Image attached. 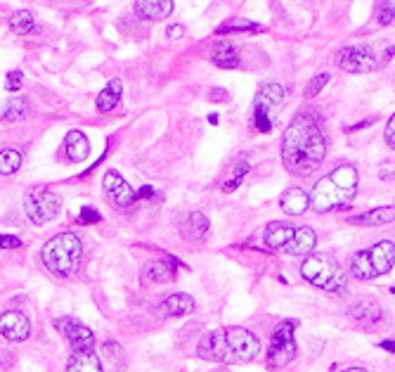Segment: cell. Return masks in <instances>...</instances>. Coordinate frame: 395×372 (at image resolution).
<instances>
[{
    "label": "cell",
    "mask_w": 395,
    "mask_h": 372,
    "mask_svg": "<svg viewBox=\"0 0 395 372\" xmlns=\"http://www.w3.org/2000/svg\"><path fill=\"white\" fill-rule=\"evenodd\" d=\"M327 147L322 119L310 109H301L282 135V164L291 176H308L322 167Z\"/></svg>",
    "instance_id": "cell-1"
},
{
    "label": "cell",
    "mask_w": 395,
    "mask_h": 372,
    "mask_svg": "<svg viewBox=\"0 0 395 372\" xmlns=\"http://www.w3.org/2000/svg\"><path fill=\"white\" fill-rule=\"evenodd\" d=\"M261 354V339L248 327L227 325L206 332L197 344V356L209 363H248Z\"/></svg>",
    "instance_id": "cell-2"
},
{
    "label": "cell",
    "mask_w": 395,
    "mask_h": 372,
    "mask_svg": "<svg viewBox=\"0 0 395 372\" xmlns=\"http://www.w3.org/2000/svg\"><path fill=\"white\" fill-rule=\"evenodd\" d=\"M360 176L353 164H338L324 174L310 190V209L317 213H331L345 209L357 195Z\"/></svg>",
    "instance_id": "cell-3"
},
{
    "label": "cell",
    "mask_w": 395,
    "mask_h": 372,
    "mask_svg": "<svg viewBox=\"0 0 395 372\" xmlns=\"http://www.w3.org/2000/svg\"><path fill=\"white\" fill-rule=\"evenodd\" d=\"M263 242L268 249L289 254V257H308L317 244V232L310 225H291L282 220H273L265 225Z\"/></svg>",
    "instance_id": "cell-4"
},
{
    "label": "cell",
    "mask_w": 395,
    "mask_h": 372,
    "mask_svg": "<svg viewBox=\"0 0 395 372\" xmlns=\"http://www.w3.org/2000/svg\"><path fill=\"white\" fill-rule=\"evenodd\" d=\"M83 259V242L76 232H59L50 237L40 249V261L52 275L69 278L79 271Z\"/></svg>",
    "instance_id": "cell-5"
},
{
    "label": "cell",
    "mask_w": 395,
    "mask_h": 372,
    "mask_svg": "<svg viewBox=\"0 0 395 372\" xmlns=\"http://www.w3.org/2000/svg\"><path fill=\"white\" fill-rule=\"evenodd\" d=\"M301 278L327 294H345L348 289V275L331 254H308L301 266Z\"/></svg>",
    "instance_id": "cell-6"
},
{
    "label": "cell",
    "mask_w": 395,
    "mask_h": 372,
    "mask_svg": "<svg viewBox=\"0 0 395 372\" xmlns=\"http://www.w3.org/2000/svg\"><path fill=\"white\" fill-rule=\"evenodd\" d=\"M395 266V242L379 239L365 249H357L350 257L348 271L355 280H377L381 275H388Z\"/></svg>",
    "instance_id": "cell-7"
},
{
    "label": "cell",
    "mask_w": 395,
    "mask_h": 372,
    "mask_svg": "<svg viewBox=\"0 0 395 372\" xmlns=\"http://www.w3.org/2000/svg\"><path fill=\"white\" fill-rule=\"evenodd\" d=\"M296 327H299V320L289 318V320H282L280 325L275 327L273 337H270V344H268V368L270 370H277V368H284V365H291L296 361V354H299V346H296Z\"/></svg>",
    "instance_id": "cell-8"
},
{
    "label": "cell",
    "mask_w": 395,
    "mask_h": 372,
    "mask_svg": "<svg viewBox=\"0 0 395 372\" xmlns=\"http://www.w3.org/2000/svg\"><path fill=\"white\" fill-rule=\"evenodd\" d=\"M24 213L33 225H45L57 218L59 213V199L52 190L36 188L24 197Z\"/></svg>",
    "instance_id": "cell-9"
},
{
    "label": "cell",
    "mask_w": 395,
    "mask_h": 372,
    "mask_svg": "<svg viewBox=\"0 0 395 372\" xmlns=\"http://www.w3.org/2000/svg\"><path fill=\"white\" fill-rule=\"evenodd\" d=\"M338 67L348 74H370L377 72L381 62L370 45H345L338 52Z\"/></svg>",
    "instance_id": "cell-10"
},
{
    "label": "cell",
    "mask_w": 395,
    "mask_h": 372,
    "mask_svg": "<svg viewBox=\"0 0 395 372\" xmlns=\"http://www.w3.org/2000/svg\"><path fill=\"white\" fill-rule=\"evenodd\" d=\"M348 318L365 329H377L388 322V313L384 311V306H381L379 301L357 299L348 306Z\"/></svg>",
    "instance_id": "cell-11"
},
{
    "label": "cell",
    "mask_w": 395,
    "mask_h": 372,
    "mask_svg": "<svg viewBox=\"0 0 395 372\" xmlns=\"http://www.w3.org/2000/svg\"><path fill=\"white\" fill-rule=\"evenodd\" d=\"M57 332L69 342V346L74 351H93L95 349V332L83 322H76L71 318H59L55 320Z\"/></svg>",
    "instance_id": "cell-12"
},
{
    "label": "cell",
    "mask_w": 395,
    "mask_h": 372,
    "mask_svg": "<svg viewBox=\"0 0 395 372\" xmlns=\"http://www.w3.org/2000/svg\"><path fill=\"white\" fill-rule=\"evenodd\" d=\"M102 188H105L107 197L119 206V209H130L135 204V190L130 188V183L123 178L119 171H107L102 178Z\"/></svg>",
    "instance_id": "cell-13"
},
{
    "label": "cell",
    "mask_w": 395,
    "mask_h": 372,
    "mask_svg": "<svg viewBox=\"0 0 395 372\" xmlns=\"http://www.w3.org/2000/svg\"><path fill=\"white\" fill-rule=\"evenodd\" d=\"M176 268H185V264L176 257H166L164 261H154L142 268L140 280L142 285H159V282H168L176 278Z\"/></svg>",
    "instance_id": "cell-14"
},
{
    "label": "cell",
    "mask_w": 395,
    "mask_h": 372,
    "mask_svg": "<svg viewBox=\"0 0 395 372\" xmlns=\"http://www.w3.org/2000/svg\"><path fill=\"white\" fill-rule=\"evenodd\" d=\"M0 334L8 342H26L31 334V322L24 313L5 311L0 315Z\"/></svg>",
    "instance_id": "cell-15"
},
{
    "label": "cell",
    "mask_w": 395,
    "mask_h": 372,
    "mask_svg": "<svg viewBox=\"0 0 395 372\" xmlns=\"http://www.w3.org/2000/svg\"><path fill=\"white\" fill-rule=\"evenodd\" d=\"M393 220H395V204L377 206V209L357 213V216H348V223L360 225V228H379V225H388Z\"/></svg>",
    "instance_id": "cell-16"
},
{
    "label": "cell",
    "mask_w": 395,
    "mask_h": 372,
    "mask_svg": "<svg viewBox=\"0 0 395 372\" xmlns=\"http://www.w3.org/2000/svg\"><path fill=\"white\" fill-rule=\"evenodd\" d=\"M159 308H161L164 318H185V315L194 313V308H197V301H194V296H190V294L178 292V294L166 296Z\"/></svg>",
    "instance_id": "cell-17"
},
{
    "label": "cell",
    "mask_w": 395,
    "mask_h": 372,
    "mask_svg": "<svg viewBox=\"0 0 395 372\" xmlns=\"http://www.w3.org/2000/svg\"><path fill=\"white\" fill-rule=\"evenodd\" d=\"M176 10V0H135V15L147 22L166 19Z\"/></svg>",
    "instance_id": "cell-18"
},
{
    "label": "cell",
    "mask_w": 395,
    "mask_h": 372,
    "mask_svg": "<svg viewBox=\"0 0 395 372\" xmlns=\"http://www.w3.org/2000/svg\"><path fill=\"white\" fill-rule=\"evenodd\" d=\"M280 206L289 216H303V213L310 209V195L303 188H289L282 192Z\"/></svg>",
    "instance_id": "cell-19"
},
{
    "label": "cell",
    "mask_w": 395,
    "mask_h": 372,
    "mask_svg": "<svg viewBox=\"0 0 395 372\" xmlns=\"http://www.w3.org/2000/svg\"><path fill=\"white\" fill-rule=\"evenodd\" d=\"M284 100H287V91H284L282 84H265L256 93L253 107H261V109H265V112H270V109L280 107Z\"/></svg>",
    "instance_id": "cell-20"
},
{
    "label": "cell",
    "mask_w": 395,
    "mask_h": 372,
    "mask_svg": "<svg viewBox=\"0 0 395 372\" xmlns=\"http://www.w3.org/2000/svg\"><path fill=\"white\" fill-rule=\"evenodd\" d=\"M64 152L69 162H83L90 154V142L83 130H69L64 137Z\"/></svg>",
    "instance_id": "cell-21"
},
{
    "label": "cell",
    "mask_w": 395,
    "mask_h": 372,
    "mask_svg": "<svg viewBox=\"0 0 395 372\" xmlns=\"http://www.w3.org/2000/svg\"><path fill=\"white\" fill-rule=\"evenodd\" d=\"M121 95H123V84L119 79H112L109 84L102 88L100 95H97L95 105H97V112L107 114V112H114L116 105L121 102Z\"/></svg>",
    "instance_id": "cell-22"
},
{
    "label": "cell",
    "mask_w": 395,
    "mask_h": 372,
    "mask_svg": "<svg viewBox=\"0 0 395 372\" xmlns=\"http://www.w3.org/2000/svg\"><path fill=\"white\" fill-rule=\"evenodd\" d=\"M64 372H102V363L93 351H74Z\"/></svg>",
    "instance_id": "cell-23"
},
{
    "label": "cell",
    "mask_w": 395,
    "mask_h": 372,
    "mask_svg": "<svg viewBox=\"0 0 395 372\" xmlns=\"http://www.w3.org/2000/svg\"><path fill=\"white\" fill-rule=\"evenodd\" d=\"M211 62L220 69H237L241 64L237 45L234 43H218L211 52Z\"/></svg>",
    "instance_id": "cell-24"
},
{
    "label": "cell",
    "mask_w": 395,
    "mask_h": 372,
    "mask_svg": "<svg viewBox=\"0 0 395 372\" xmlns=\"http://www.w3.org/2000/svg\"><path fill=\"white\" fill-rule=\"evenodd\" d=\"M26 114H29V102H26V98H22V95H19V98H10L0 107V119L8 123L22 121Z\"/></svg>",
    "instance_id": "cell-25"
},
{
    "label": "cell",
    "mask_w": 395,
    "mask_h": 372,
    "mask_svg": "<svg viewBox=\"0 0 395 372\" xmlns=\"http://www.w3.org/2000/svg\"><path fill=\"white\" fill-rule=\"evenodd\" d=\"M185 223H187V235H190V239H194V242H204L206 235H209V228H211V223H209V218L204 216L202 211H192L190 216L185 218Z\"/></svg>",
    "instance_id": "cell-26"
},
{
    "label": "cell",
    "mask_w": 395,
    "mask_h": 372,
    "mask_svg": "<svg viewBox=\"0 0 395 372\" xmlns=\"http://www.w3.org/2000/svg\"><path fill=\"white\" fill-rule=\"evenodd\" d=\"M10 29L15 31V33H19V36L33 33V31L38 29L33 12H29V10H17V12H12V17H10Z\"/></svg>",
    "instance_id": "cell-27"
},
{
    "label": "cell",
    "mask_w": 395,
    "mask_h": 372,
    "mask_svg": "<svg viewBox=\"0 0 395 372\" xmlns=\"http://www.w3.org/2000/svg\"><path fill=\"white\" fill-rule=\"evenodd\" d=\"M24 157L19 150L8 147V150H0V176H15L19 169H22Z\"/></svg>",
    "instance_id": "cell-28"
},
{
    "label": "cell",
    "mask_w": 395,
    "mask_h": 372,
    "mask_svg": "<svg viewBox=\"0 0 395 372\" xmlns=\"http://www.w3.org/2000/svg\"><path fill=\"white\" fill-rule=\"evenodd\" d=\"M248 162L246 159H239V162H234V167L230 171V176H227V181L223 183V192H234L239 188L241 183H244V178L248 176Z\"/></svg>",
    "instance_id": "cell-29"
},
{
    "label": "cell",
    "mask_w": 395,
    "mask_h": 372,
    "mask_svg": "<svg viewBox=\"0 0 395 372\" xmlns=\"http://www.w3.org/2000/svg\"><path fill=\"white\" fill-rule=\"evenodd\" d=\"M246 33V31H251V33H261L263 31V26L258 22H244V19H239V22H225L223 26H218V33Z\"/></svg>",
    "instance_id": "cell-30"
},
{
    "label": "cell",
    "mask_w": 395,
    "mask_h": 372,
    "mask_svg": "<svg viewBox=\"0 0 395 372\" xmlns=\"http://www.w3.org/2000/svg\"><path fill=\"white\" fill-rule=\"evenodd\" d=\"M377 19L381 26H391L395 22V5L391 0H381L377 5Z\"/></svg>",
    "instance_id": "cell-31"
},
{
    "label": "cell",
    "mask_w": 395,
    "mask_h": 372,
    "mask_svg": "<svg viewBox=\"0 0 395 372\" xmlns=\"http://www.w3.org/2000/svg\"><path fill=\"white\" fill-rule=\"evenodd\" d=\"M329 74L327 72H322V74H317V77L310 79V84L306 86V98H317L322 91H324V86L329 84Z\"/></svg>",
    "instance_id": "cell-32"
},
{
    "label": "cell",
    "mask_w": 395,
    "mask_h": 372,
    "mask_svg": "<svg viewBox=\"0 0 395 372\" xmlns=\"http://www.w3.org/2000/svg\"><path fill=\"white\" fill-rule=\"evenodd\" d=\"M253 126L256 130H261V133H270L273 130V119H270V112L261 107H253Z\"/></svg>",
    "instance_id": "cell-33"
},
{
    "label": "cell",
    "mask_w": 395,
    "mask_h": 372,
    "mask_svg": "<svg viewBox=\"0 0 395 372\" xmlns=\"http://www.w3.org/2000/svg\"><path fill=\"white\" fill-rule=\"evenodd\" d=\"M102 216H100V211H95L93 206H83L81 213L76 216V223L79 225H90V223H97Z\"/></svg>",
    "instance_id": "cell-34"
},
{
    "label": "cell",
    "mask_w": 395,
    "mask_h": 372,
    "mask_svg": "<svg viewBox=\"0 0 395 372\" xmlns=\"http://www.w3.org/2000/svg\"><path fill=\"white\" fill-rule=\"evenodd\" d=\"M22 84H24V74L19 72V69H12L8 74V79H5V88H8L10 93H17L19 88H22Z\"/></svg>",
    "instance_id": "cell-35"
},
{
    "label": "cell",
    "mask_w": 395,
    "mask_h": 372,
    "mask_svg": "<svg viewBox=\"0 0 395 372\" xmlns=\"http://www.w3.org/2000/svg\"><path fill=\"white\" fill-rule=\"evenodd\" d=\"M384 140H386L388 147L395 150V114H393L391 119H388V123H386V128H384Z\"/></svg>",
    "instance_id": "cell-36"
},
{
    "label": "cell",
    "mask_w": 395,
    "mask_h": 372,
    "mask_svg": "<svg viewBox=\"0 0 395 372\" xmlns=\"http://www.w3.org/2000/svg\"><path fill=\"white\" fill-rule=\"evenodd\" d=\"M22 239L15 235H0V249H19Z\"/></svg>",
    "instance_id": "cell-37"
},
{
    "label": "cell",
    "mask_w": 395,
    "mask_h": 372,
    "mask_svg": "<svg viewBox=\"0 0 395 372\" xmlns=\"http://www.w3.org/2000/svg\"><path fill=\"white\" fill-rule=\"evenodd\" d=\"M166 36H168V38H183L185 36V26L183 24H171L168 29H166Z\"/></svg>",
    "instance_id": "cell-38"
},
{
    "label": "cell",
    "mask_w": 395,
    "mask_h": 372,
    "mask_svg": "<svg viewBox=\"0 0 395 372\" xmlns=\"http://www.w3.org/2000/svg\"><path fill=\"white\" fill-rule=\"evenodd\" d=\"M149 197H154V188H151V185H142L140 190H135V202L137 199H149Z\"/></svg>",
    "instance_id": "cell-39"
},
{
    "label": "cell",
    "mask_w": 395,
    "mask_h": 372,
    "mask_svg": "<svg viewBox=\"0 0 395 372\" xmlns=\"http://www.w3.org/2000/svg\"><path fill=\"white\" fill-rule=\"evenodd\" d=\"M379 349H386L391 351V354H395V339H384V342H377Z\"/></svg>",
    "instance_id": "cell-40"
},
{
    "label": "cell",
    "mask_w": 395,
    "mask_h": 372,
    "mask_svg": "<svg viewBox=\"0 0 395 372\" xmlns=\"http://www.w3.org/2000/svg\"><path fill=\"white\" fill-rule=\"evenodd\" d=\"M341 372H370L367 368H360V365H353V368H345V370H341Z\"/></svg>",
    "instance_id": "cell-41"
},
{
    "label": "cell",
    "mask_w": 395,
    "mask_h": 372,
    "mask_svg": "<svg viewBox=\"0 0 395 372\" xmlns=\"http://www.w3.org/2000/svg\"><path fill=\"white\" fill-rule=\"evenodd\" d=\"M209 121L213 123V126H216V123H218V114H211V116H209Z\"/></svg>",
    "instance_id": "cell-42"
},
{
    "label": "cell",
    "mask_w": 395,
    "mask_h": 372,
    "mask_svg": "<svg viewBox=\"0 0 395 372\" xmlns=\"http://www.w3.org/2000/svg\"><path fill=\"white\" fill-rule=\"evenodd\" d=\"M391 292H393V294H395V287H393V289H391Z\"/></svg>",
    "instance_id": "cell-43"
}]
</instances>
